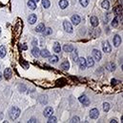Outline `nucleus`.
<instances>
[{
    "label": "nucleus",
    "instance_id": "1",
    "mask_svg": "<svg viewBox=\"0 0 123 123\" xmlns=\"http://www.w3.org/2000/svg\"><path fill=\"white\" fill-rule=\"evenodd\" d=\"M10 115H11V118H12L13 120L16 119V118L20 115V110H19L17 107H13L12 110H11Z\"/></svg>",
    "mask_w": 123,
    "mask_h": 123
},
{
    "label": "nucleus",
    "instance_id": "2",
    "mask_svg": "<svg viewBox=\"0 0 123 123\" xmlns=\"http://www.w3.org/2000/svg\"><path fill=\"white\" fill-rule=\"evenodd\" d=\"M78 64H79V68L81 69V70H84V69H86V67H87V63H86V59L84 58V57H80V58H78Z\"/></svg>",
    "mask_w": 123,
    "mask_h": 123
},
{
    "label": "nucleus",
    "instance_id": "3",
    "mask_svg": "<svg viewBox=\"0 0 123 123\" xmlns=\"http://www.w3.org/2000/svg\"><path fill=\"white\" fill-rule=\"evenodd\" d=\"M93 55H94L95 60H96V61H100V59H101V57H102V54H101L100 51H98V50H96V49L93 50Z\"/></svg>",
    "mask_w": 123,
    "mask_h": 123
},
{
    "label": "nucleus",
    "instance_id": "4",
    "mask_svg": "<svg viewBox=\"0 0 123 123\" xmlns=\"http://www.w3.org/2000/svg\"><path fill=\"white\" fill-rule=\"evenodd\" d=\"M98 116H99V111H98L97 109L95 108V109L91 110V112H90V117H91V118L96 119Z\"/></svg>",
    "mask_w": 123,
    "mask_h": 123
},
{
    "label": "nucleus",
    "instance_id": "5",
    "mask_svg": "<svg viewBox=\"0 0 123 123\" xmlns=\"http://www.w3.org/2000/svg\"><path fill=\"white\" fill-rule=\"evenodd\" d=\"M63 26H64V30H65L67 33H73V27H72V24H71L70 22L64 21Z\"/></svg>",
    "mask_w": 123,
    "mask_h": 123
},
{
    "label": "nucleus",
    "instance_id": "6",
    "mask_svg": "<svg viewBox=\"0 0 123 123\" xmlns=\"http://www.w3.org/2000/svg\"><path fill=\"white\" fill-rule=\"evenodd\" d=\"M102 49H103V52H111V51H112V47H111V45H110V43L108 41H106V42L103 43Z\"/></svg>",
    "mask_w": 123,
    "mask_h": 123
},
{
    "label": "nucleus",
    "instance_id": "7",
    "mask_svg": "<svg viewBox=\"0 0 123 123\" xmlns=\"http://www.w3.org/2000/svg\"><path fill=\"white\" fill-rule=\"evenodd\" d=\"M79 101L84 105V106H89L90 105V99L86 95H81L79 97Z\"/></svg>",
    "mask_w": 123,
    "mask_h": 123
},
{
    "label": "nucleus",
    "instance_id": "8",
    "mask_svg": "<svg viewBox=\"0 0 123 123\" xmlns=\"http://www.w3.org/2000/svg\"><path fill=\"white\" fill-rule=\"evenodd\" d=\"M71 20H72V23H73L74 25L77 26V25L80 23V16H79V15H77V14H74V15L72 16Z\"/></svg>",
    "mask_w": 123,
    "mask_h": 123
},
{
    "label": "nucleus",
    "instance_id": "9",
    "mask_svg": "<svg viewBox=\"0 0 123 123\" xmlns=\"http://www.w3.org/2000/svg\"><path fill=\"white\" fill-rule=\"evenodd\" d=\"M52 113H53V109H52V107H47V108L45 109L43 114H44L45 117H49V116L52 115Z\"/></svg>",
    "mask_w": 123,
    "mask_h": 123
},
{
    "label": "nucleus",
    "instance_id": "10",
    "mask_svg": "<svg viewBox=\"0 0 123 123\" xmlns=\"http://www.w3.org/2000/svg\"><path fill=\"white\" fill-rule=\"evenodd\" d=\"M58 4H59V7L62 9V10L66 9V8L69 6V2L67 1V0H60Z\"/></svg>",
    "mask_w": 123,
    "mask_h": 123
},
{
    "label": "nucleus",
    "instance_id": "11",
    "mask_svg": "<svg viewBox=\"0 0 123 123\" xmlns=\"http://www.w3.org/2000/svg\"><path fill=\"white\" fill-rule=\"evenodd\" d=\"M120 43H121V37L118 34L114 35V45L115 47H118L120 45Z\"/></svg>",
    "mask_w": 123,
    "mask_h": 123
},
{
    "label": "nucleus",
    "instance_id": "12",
    "mask_svg": "<svg viewBox=\"0 0 123 123\" xmlns=\"http://www.w3.org/2000/svg\"><path fill=\"white\" fill-rule=\"evenodd\" d=\"M36 20H37V17H36V15H35L34 14H30V16H29V18H28V21H29L30 24H34V23L36 22Z\"/></svg>",
    "mask_w": 123,
    "mask_h": 123
},
{
    "label": "nucleus",
    "instance_id": "13",
    "mask_svg": "<svg viewBox=\"0 0 123 123\" xmlns=\"http://www.w3.org/2000/svg\"><path fill=\"white\" fill-rule=\"evenodd\" d=\"M90 21H91V24H92V26L93 27H97L98 26V19H97V17H95V16H92L91 18H90Z\"/></svg>",
    "mask_w": 123,
    "mask_h": 123
},
{
    "label": "nucleus",
    "instance_id": "14",
    "mask_svg": "<svg viewBox=\"0 0 123 123\" xmlns=\"http://www.w3.org/2000/svg\"><path fill=\"white\" fill-rule=\"evenodd\" d=\"M4 77L6 79H10L12 77V71L10 68H7L5 71H4Z\"/></svg>",
    "mask_w": 123,
    "mask_h": 123
},
{
    "label": "nucleus",
    "instance_id": "15",
    "mask_svg": "<svg viewBox=\"0 0 123 123\" xmlns=\"http://www.w3.org/2000/svg\"><path fill=\"white\" fill-rule=\"evenodd\" d=\"M32 53L34 57H39L40 56V50L37 48V47H34L33 50H32Z\"/></svg>",
    "mask_w": 123,
    "mask_h": 123
},
{
    "label": "nucleus",
    "instance_id": "16",
    "mask_svg": "<svg viewBox=\"0 0 123 123\" xmlns=\"http://www.w3.org/2000/svg\"><path fill=\"white\" fill-rule=\"evenodd\" d=\"M74 49H75V48H74L73 45H68V44L63 47V50H64L66 52H72L74 51Z\"/></svg>",
    "mask_w": 123,
    "mask_h": 123
},
{
    "label": "nucleus",
    "instance_id": "17",
    "mask_svg": "<svg viewBox=\"0 0 123 123\" xmlns=\"http://www.w3.org/2000/svg\"><path fill=\"white\" fill-rule=\"evenodd\" d=\"M86 63H87V66H88V67H93V66H94V64H95V60H94V58H93V57L89 56V57H88V59L86 60Z\"/></svg>",
    "mask_w": 123,
    "mask_h": 123
},
{
    "label": "nucleus",
    "instance_id": "18",
    "mask_svg": "<svg viewBox=\"0 0 123 123\" xmlns=\"http://www.w3.org/2000/svg\"><path fill=\"white\" fill-rule=\"evenodd\" d=\"M40 55L41 56H43L44 58H46V57H50L51 56V53L49 52V51L48 50H42V51H40Z\"/></svg>",
    "mask_w": 123,
    "mask_h": 123
},
{
    "label": "nucleus",
    "instance_id": "19",
    "mask_svg": "<svg viewBox=\"0 0 123 123\" xmlns=\"http://www.w3.org/2000/svg\"><path fill=\"white\" fill-rule=\"evenodd\" d=\"M61 68H62L63 70H69V68H70V63H69V61H68V60H65L64 62L61 64Z\"/></svg>",
    "mask_w": 123,
    "mask_h": 123
},
{
    "label": "nucleus",
    "instance_id": "20",
    "mask_svg": "<svg viewBox=\"0 0 123 123\" xmlns=\"http://www.w3.org/2000/svg\"><path fill=\"white\" fill-rule=\"evenodd\" d=\"M53 51H54V52H57V53H59L60 52H61V47H60V44L59 43H54V45H53Z\"/></svg>",
    "mask_w": 123,
    "mask_h": 123
},
{
    "label": "nucleus",
    "instance_id": "21",
    "mask_svg": "<svg viewBox=\"0 0 123 123\" xmlns=\"http://www.w3.org/2000/svg\"><path fill=\"white\" fill-rule=\"evenodd\" d=\"M6 52H7L6 47L2 45L1 47H0V56H1V57H4V56L6 55Z\"/></svg>",
    "mask_w": 123,
    "mask_h": 123
},
{
    "label": "nucleus",
    "instance_id": "22",
    "mask_svg": "<svg viewBox=\"0 0 123 123\" xmlns=\"http://www.w3.org/2000/svg\"><path fill=\"white\" fill-rule=\"evenodd\" d=\"M101 7L103 9H106V10H108L110 8V3H109L108 0H103L102 3H101Z\"/></svg>",
    "mask_w": 123,
    "mask_h": 123
},
{
    "label": "nucleus",
    "instance_id": "23",
    "mask_svg": "<svg viewBox=\"0 0 123 123\" xmlns=\"http://www.w3.org/2000/svg\"><path fill=\"white\" fill-rule=\"evenodd\" d=\"M44 29H45V26H44L43 23H41V24H39V25L35 28V32H36V33H42Z\"/></svg>",
    "mask_w": 123,
    "mask_h": 123
},
{
    "label": "nucleus",
    "instance_id": "24",
    "mask_svg": "<svg viewBox=\"0 0 123 123\" xmlns=\"http://www.w3.org/2000/svg\"><path fill=\"white\" fill-rule=\"evenodd\" d=\"M107 70L108 71H110V72H113V71H114L115 70V64H114V63H109L108 65H107Z\"/></svg>",
    "mask_w": 123,
    "mask_h": 123
},
{
    "label": "nucleus",
    "instance_id": "25",
    "mask_svg": "<svg viewBox=\"0 0 123 123\" xmlns=\"http://www.w3.org/2000/svg\"><path fill=\"white\" fill-rule=\"evenodd\" d=\"M28 7H29L31 10H35V8H36V4H35L33 1H32V0H30V1L28 2Z\"/></svg>",
    "mask_w": 123,
    "mask_h": 123
},
{
    "label": "nucleus",
    "instance_id": "26",
    "mask_svg": "<svg viewBox=\"0 0 123 123\" xmlns=\"http://www.w3.org/2000/svg\"><path fill=\"white\" fill-rule=\"evenodd\" d=\"M114 13L116 14V15H119L122 14V6H116L114 9Z\"/></svg>",
    "mask_w": 123,
    "mask_h": 123
},
{
    "label": "nucleus",
    "instance_id": "27",
    "mask_svg": "<svg viewBox=\"0 0 123 123\" xmlns=\"http://www.w3.org/2000/svg\"><path fill=\"white\" fill-rule=\"evenodd\" d=\"M42 6L45 8V9H48L50 6H51V3L49 0H42Z\"/></svg>",
    "mask_w": 123,
    "mask_h": 123
},
{
    "label": "nucleus",
    "instance_id": "28",
    "mask_svg": "<svg viewBox=\"0 0 123 123\" xmlns=\"http://www.w3.org/2000/svg\"><path fill=\"white\" fill-rule=\"evenodd\" d=\"M52 33V30L51 28H46V29L43 30V34H44V35H49V34H51Z\"/></svg>",
    "mask_w": 123,
    "mask_h": 123
},
{
    "label": "nucleus",
    "instance_id": "29",
    "mask_svg": "<svg viewBox=\"0 0 123 123\" xmlns=\"http://www.w3.org/2000/svg\"><path fill=\"white\" fill-rule=\"evenodd\" d=\"M71 57H72V59L75 61V62H76V61L78 60V54H77V52H72V55H71Z\"/></svg>",
    "mask_w": 123,
    "mask_h": 123
},
{
    "label": "nucleus",
    "instance_id": "30",
    "mask_svg": "<svg viewBox=\"0 0 123 123\" xmlns=\"http://www.w3.org/2000/svg\"><path fill=\"white\" fill-rule=\"evenodd\" d=\"M57 61H58V57L56 55H52V56L50 57V62L51 63H56Z\"/></svg>",
    "mask_w": 123,
    "mask_h": 123
},
{
    "label": "nucleus",
    "instance_id": "31",
    "mask_svg": "<svg viewBox=\"0 0 123 123\" xmlns=\"http://www.w3.org/2000/svg\"><path fill=\"white\" fill-rule=\"evenodd\" d=\"M79 2L82 7H87L89 4V0H79Z\"/></svg>",
    "mask_w": 123,
    "mask_h": 123
},
{
    "label": "nucleus",
    "instance_id": "32",
    "mask_svg": "<svg viewBox=\"0 0 123 123\" xmlns=\"http://www.w3.org/2000/svg\"><path fill=\"white\" fill-rule=\"evenodd\" d=\"M117 25H118V20H117V17H114L113 20H112V26L113 27H117Z\"/></svg>",
    "mask_w": 123,
    "mask_h": 123
},
{
    "label": "nucleus",
    "instance_id": "33",
    "mask_svg": "<svg viewBox=\"0 0 123 123\" xmlns=\"http://www.w3.org/2000/svg\"><path fill=\"white\" fill-rule=\"evenodd\" d=\"M103 110H104V112H108L110 110V104L107 103V102H105L103 104Z\"/></svg>",
    "mask_w": 123,
    "mask_h": 123
},
{
    "label": "nucleus",
    "instance_id": "34",
    "mask_svg": "<svg viewBox=\"0 0 123 123\" xmlns=\"http://www.w3.org/2000/svg\"><path fill=\"white\" fill-rule=\"evenodd\" d=\"M49 123H55L56 122V117L55 116H49V120H48Z\"/></svg>",
    "mask_w": 123,
    "mask_h": 123
},
{
    "label": "nucleus",
    "instance_id": "35",
    "mask_svg": "<svg viewBox=\"0 0 123 123\" xmlns=\"http://www.w3.org/2000/svg\"><path fill=\"white\" fill-rule=\"evenodd\" d=\"M71 122H73V123H75V122H79V117H78V116H74V117L72 118Z\"/></svg>",
    "mask_w": 123,
    "mask_h": 123
},
{
    "label": "nucleus",
    "instance_id": "36",
    "mask_svg": "<svg viewBox=\"0 0 123 123\" xmlns=\"http://www.w3.org/2000/svg\"><path fill=\"white\" fill-rule=\"evenodd\" d=\"M117 83H119V82L116 81L115 79H112V84H117Z\"/></svg>",
    "mask_w": 123,
    "mask_h": 123
},
{
    "label": "nucleus",
    "instance_id": "37",
    "mask_svg": "<svg viewBox=\"0 0 123 123\" xmlns=\"http://www.w3.org/2000/svg\"><path fill=\"white\" fill-rule=\"evenodd\" d=\"M22 49H23V50H27V49H28L27 45H26V44H23V46H22Z\"/></svg>",
    "mask_w": 123,
    "mask_h": 123
},
{
    "label": "nucleus",
    "instance_id": "38",
    "mask_svg": "<svg viewBox=\"0 0 123 123\" xmlns=\"http://www.w3.org/2000/svg\"><path fill=\"white\" fill-rule=\"evenodd\" d=\"M29 122H32V123H33V122H36V121H35V119H34V118H32V119H30V121H29Z\"/></svg>",
    "mask_w": 123,
    "mask_h": 123
},
{
    "label": "nucleus",
    "instance_id": "39",
    "mask_svg": "<svg viewBox=\"0 0 123 123\" xmlns=\"http://www.w3.org/2000/svg\"><path fill=\"white\" fill-rule=\"evenodd\" d=\"M110 122H111V123H114H114H116V122H117V121H116V120H115V119H112V120H111V121H110Z\"/></svg>",
    "mask_w": 123,
    "mask_h": 123
},
{
    "label": "nucleus",
    "instance_id": "40",
    "mask_svg": "<svg viewBox=\"0 0 123 123\" xmlns=\"http://www.w3.org/2000/svg\"><path fill=\"white\" fill-rule=\"evenodd\" d=\"M1 79H2V74L0 73V81H1Z\"/></svg>",
    "mask_w": 123,
    "mask_h": 123
},
{
    "label": "nucleus",
    "instance_id": "41",
    "mask_svg": "<svg viewBox=\"0 0 123 123\" xmlns=\"http://www.w3.org/2000/svg\"><path fill=\"white\" fill-rule=\"evenodd\" d=\"M32 1H33L34 3H36V2H38V1H39V0H32Z\"/></svg>",
    "mask_w": 123,
    "mask_h": 123
},
{
    "label": "nucleus",
    "instance_id": "42",
    "mask_svg": "<svg viewBox=\"0 0 123 123\" xmlns=\"http://www.w3.org/2000/svg\"><path fill=\"white\" fill-rule=\"evenodd\" d=\"M0 33H1V29H0Z\"/></svg>",
    "mask_w": 123,
    "mask_h": 123
}]
</instances>
